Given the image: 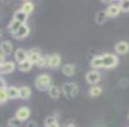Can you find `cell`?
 Wrapping results in <instances>:
<instances>
[{
    "instance_id": "cell-18",
    "label": "cell",
    "mask_w": 129,
    "mask_h": 127,
    "mask_svg": "<svg viewBox=\"0 0 129 127\" xmlns=\"http://www.w3.org/2000/svg\"><path fill=\"white\" fill-rule=\"evenodd\" d=\"M7 90H8L9 99H18V98H19V88H17V86H8Z\"/></svg>"
},
{
    "instance_id": "cell-12",
    "label": "cell",
    "mask_w": 129,
    "mask_h": 127,
    "mask_svg": "<svg viewBox=\"0 0 129 127\" xmlns=\"http://www.w3.org/2000/svg\"><path fill=\"white\" fill-rule=\"evenodd\" d=\"M61 71L65 76H73L76 74L77 69H76V65H73V64H65V65H63Z\"/></svg>"
},
{
    "instance_id": "cell-23",
    "label": "cell",
    "mask_w": 129,
    "mask_h": 127,
    "mask_svg": "<svg viewBox=\"0 0 129 127\" xmlns=\"http://www.w3.org/2000/svg\"><path fill=\"white\" fill-rule=\"evenodd\" d=\"M101 93H102V88H101V86H97V85L91 86V88H89V90H88L89 97H100V95H101Z\"/></svg>"
},
{
    "instance_id": "cell-5",
    "label": "cell",
    "mask_w": 129,
    "mask_h": 127,
    "mask_svg": "<svg viewBox=\"0 0 129 127\" xmlns=\"http://www.w3.org/2000/svg\"><path fill=\"white\" fill-rule=\"evenodd\" d=\"M120 13H121V9H120L119 3H113V4H110V5L107 7V9H106L107 18H116Z\"/></svg>"
},
{
    "instance_id": "cell-30",
    "label": "cell",
    "mask_w": 129,
    "mask_h": 127,
    "mask_svg": "<svg viewBox=\"0 0 129 127\" xmlns=\"http://www.w3.org/2000/svg\"><path fill=\"white\" fill-rule=\"evenodd\" d=\"M7 88V81L0 76V89H5Z\"/></svg>"
},
{
    "instance_id": "cell-14",
    "label": "cell",
    "mask_w": 129,
    "mask_h": 127,
    "mask_svg": "<svg viewBox=\"0 0 129 127\" xmlns=\"http://www.w3.org/2000/svg\"><path fill=\"white\" fill-rule=\"evenodd\" d=\"M61 64V57L59 53H52V55H50V67L51 69H58Z\"/></svg>"
},
{
    "instance_id": "cell-29",
    "label": "cell",
    "mask_w": 129,
    "mask_h": 127,
    "mask_svg": "<svg viewBox=\"0 0 129 127\" xmlns=\"http://www.w3.org/2000/svg\"><path fill=\"white\" fill-rule=\"evenodd\" d=\"M58 119H56V117H54V116H49V117H46V119H45V127L46 126H50V124H52V123H55Z\"/></svg>"
},
{
    "instance_id": "cell-16",
    "label": "cell",
    "mask_w": 129,
    "mask_h": 127,
    "mask_svg": "<svg viewBox=\"0 0 129 127\" xmlns=\"http://www.w3.org/2000/svg\"><path fill=\"white\" fill-rule=\"evenodd\" d=\"M31 94H32V90H31L29 86H22V88H19V98L21 99L27 100V99H29Z\"/></svg>"
},
{
    "instance_id": "cell-27",
    "label": "cell",
    "mask_w": 129,
    "mask_h": 127,
    "mask_svg": "<svg viewBox=\"0 0 129 127\" xmlns=\"http://www.w3.org/2000/svg\"><path fill=\"white\" fill-rule=\"evenodd\" d=\"M9 100V95H8V90L5 89H0V103H7Z\"/></svg>"
},
{
    "instance_id": "cell-11",
    "label": "cell",
    "mask_w": 129,
    "mask_h": 127,
    "mask_svg": "<svg viewBox=\"0 0 129 127\" xmlns=\"http://www.w3.org/2000/svg\"><path fill=\"white\" fill-rule=\"evenodd\" d=\"M115 51L118 55H125V53H128L129 51V43L125 42V41H120L115 45Z\"/></svg>"
},
{
    "instance_id": "cell-26",
    "label": "cell",
    "mask_w": 129,
    "mask_h": 127,
    "mask_svg": "<svg viewBox=\"0 0 129 127\" xmlns=\"http://www.w3.org/2000/svg\"><path fill=\"white\" fill-rule=\"evenodd\" d=\"M22 121L19 118H17V117H12L8 119V126L9 127H21L22 126Z\"/></svg>"
},
{
    "instance_id": "cell-9",
    "label": "cell",
    "mask_w": 129,
    "mask_h": 127,
    "mask_svg": "<svg viewBox=\"0 0 129 127\" xmlns=\"http://www.w3.org/2000/svg\"><path fill=\"white\" fill-rule=\"evenodd\" d=\"M14 57H15V60L18 61V64H21V62L28 60V51H26V50H23V48H18V50H15V52H14Z\"/></svg>"
},
{
    "instance_id": "cell-4",
    "label": "cell",
    "mask_w": 129,
    "mask_h": 127,
    "mask_svg": "<svg viewBox=\"0 0 129 127\" xmlns=\"http://www.w3.org/2000/svg\"><path fill=\"white\" fill-rule=\"evenodd\" d=\"M100 80H101V74L99 72V70L92 69L86 74V81L89 85H92V86H95L96 84H99Z\"/></svg>"
},
{
    "instance_id": "cell-32",
    "label": "cell",
    "mask_w": 129,
    "mask_h": 127,
    "mask_svg": "<svg viewBox=\"0 0 129 127\" xmlns=\"http://www.w3.org/2000/svg\"><path fill=\"white\" fill-rule=\"evenodd\" d=\"M27 127H39V124L36 123V122H33V121H29L27 123Z\"/></svg>"
},
{
    "instance_id": "cell-6",
    "label": "cell",
    "mask_w": 129,
    "mask_h": 127,
    "mask_svg": "<svg viewBox=\"0 0 129 127\" xmlns=\"http://www.w3.org/2000/svg\"><path fill=\"white\" fill-rule=\"evenodd\" d=\"M13 51H14V46L10 41H2V43H0V52H2V55L4 56L12 55Z\"/></svg>"
},
{
    "instance_id": "cell-8",
    "label": "cell",
    "mask_w": 129,
    "mask_h": 127,
    "mask_svg": "<svg viewBox=\"0 0 129 127\" xmlns=\"http://www.w3.org/2000/svg\"><path fill=\"white\" fill-rule=\"evenodd\" d=\"M41 57H42V53H41V51L39 48H32V50L28 51V60L32 64L37 65V62L41 60Z\"/></svg>"
},
{
    "instance_id": "cell-20",
    "label": "cell",
    "mask_w": 129,
    "mask_h": 127,
    "mask_svg": "<svg viewBox=\"0 0 129 127\" xmlns=\"http://www.w3.org/2000/svg\"><path fill=\"white\" fill-rule=\"evenodd\" d=\"M33 9H35V4H33L32 2H24V3L22 4V8H21V10H22L24 14H27V15H29V14L33 12Z\"/></svg>"
},
{
    "instance_id": "cell-10",
    "label": "cell",
    "mask_w": 129,
    "mask_h": 127,
    "mask_svg": "<svg viewBox=\"0 0 129 127\" xmlns=\"http://www.w3.org/2000/svg\"><path fill=\"white\" fill-rule=\"evenodd\" d=\"M28 34H29V28H28V26H27V24H22V27L14 33V38H17V40H23V38L27 37Z\"/></svg>"
},
{
    "instance_id": "cell-24",
    "label": "cell",
    "mask_w": 129,
    "mask_h": 127,
    "mask_svg": "<svg viewBox=\"0 0 129 127\" xmlns=\"http://www.w3.org/2000/svg\"><path fill=\"white\" fill-rule=\"evenodd\" d=\"M21 27H22V23H19V22H17V21L13 19V21L9 23V26H8V31H9L10 33L14 34V33H15L18 29H19Z\"/></svg>"
},
{
    "instance_id": "cell-33",
    "label": "cell",
    "mask_w": 129,
    "mask_h": 127,
    "mask_svg": "<svg viewBox=\"0 0 129 127\" xmlns=\"http://www.w3.org/2000/svg\"><path fill=\"white\" fill-rule=\"evenodd\" d=\"M46 127H60V123L56 121L55 123H52V124H50V126H46Z\"/></svg>"
},
{
    "instance_id": "cell-34",
    "label": "cell",
    "mask_w": 129,
    "mask_h": 127,
    "mask_svg": "<svg viewBox=\"0 0 129 127\" xmlns=\"http://www.w3.org/2000/svg\"><path fill=\"white\" fill-rule=\"evenodd\" d=\"M2 38H3V31L0 29V41H2Z\"/></svg>"
},
{
    "instance_id": "cell-2",
    "label": "cell",
    "mask_w": 129,
    "mask_h": 127,
    "mask_svg": "<svg viewBox=\"0 0 129 127\" xmlns=\"http://www.w3.org/2000/svg\"><path fill=\"white\" fill-rule=\"evenodd\" d=\"M119 64V57L114 53H104L102 55V69H114Z\"/></svg>"
},
{
    "instance_id": "cell-17",
    "label": "cell",
    "mask_w": 129,
    "mask_h": 127,
    "mask_svg": "<svg viewBox=\"0 0 129 127\" xmlns=\"http://www.w3.org/2000/svg\"><path fill=\"white\" fill-rule=\"evenodd\" d=\"M49 92V97H51L52 99H58L61 94V89L56 85H51V88L47 90Z\"/></svg>"
},
{
    "instance_id": "cell-21",
    "label": "cell",
    "mask_w": 129,
    "mask_h": 127,
    "mask_svg": "<svg viewBox=\"0 0 129 127\" xmlns=\"http://www.w3.org/2000/svg\"><path fill=\"white\" fill-rule=\"evenodd\" d=\"M91 66H92V69H95V70L101 69L102 67V55H97V56H95L93 59H92Z\"/></svg>"
},
{
    "instance_id": "cell-36",
    "label": "cell",
    "mask_w": 129,
    "mask_h": 127,
    "mask_svg": "<svg viewBox=\"0 0 129 127\" xmlns=\"http://www.w3.org/2000/svg\"><path fill=\"white\" fill-rule=\"evenodd\" d=\"M128 117H129V116H128Z\"/></svg>"
},
{
    "instance_id": "cell-31",
    "label": "cell",
    "mask_w": 129,
    "mask_h": 127,
    "mask_svg": "<svg viewBox=\"0 0 129 127\" xmlns=\"http://www.w3.org/2000/svg\"><path fill=\"white\" fill-rule=\"evenodd\" d=\"M5 64V56L4 55H2V53H0V67H2L3 65Z\"/></svg>"
},
{
    "instance_id": "cell-13",
    "label": "cell",
    "mask_w": 129,
    "mask_h": 127,
    "mask_svg": "<svg viewBox=\"0 0 129 127\" xmlns=\"http://www.w3.org/2000/svg\"><path fill=\"white\" fill-rule=\"evenodd\" d=\"M15 70V64L13 61H5V64L0 67V74H10Z\"/></svg>"
},
{
    "instance_id": "cell-7",
    "label": "cell",
    "mask_w": 129,
    "mask_h": 127,
    "mask_svg": "<svg viewBox=\"0 0 129 127\" xmlns=\"http://www.w3.org/2000/svg\"><path fill=\"white\" fill-rule=\"evenodd\" d=\"M29 116H31V111H29V108H28V107H21L19 109H17V112H15V116H14V117L19 118L22 122H24V121H27V119L29 118Z\"/></svg>"
},
{
    "instance_id": "cell-19",
    "label": "cell",
    "mask_w": 129,
    "mask_h": 127,
    "mask_svg": "<svg viewBox=\"0 0 129 127\" xmlns=\"http://www.w3.org/2000/svg\"><path fill=\"white\" fill-rule=\"evenodd\" d=\"M106 19H107L106 10H100V12H97V14H96V17H95V22H96L97 24H104Z\"/></svg>"
},
{
    "instance_id": "cell-28",
    "label": "cell",
    "mask_w": 129,
    "mask_h": 127,
    "mask_svg": "<svg viewBox=\"0 0 129 127\" xmlns=\"http://www.w3.org/2000/svg\"><path fill=\"white\" fill-rule=\"evenodd\" d=\"M119 5H120L121 12H124V13L129 12V0H121V2L119 3Z\"/></svg>"
},
{
    "instance_id": "cell-1",
    "label": "cell",
    "mask_w": 129,
    "mask_h": 127,
    "mask_svg": "<svg viewBox=\"0 0 129 127\" xmlns=\"http://www.w3.org/2000/svg\"><path fill=\"white\" fill-rule=\"evenodd\" d=\"M51 85V78L49 74H41L35 79V86L39 90H49Z\"/></svg>"
},
{
    "instance_id": "cell-15",
    "label": "cell",
    "mask_w": 129,
    "mask_h": 127,
    "mask_svg": "<svg viewBox=\"0 0 129 127\" xmlns=\"http://www.w3.org/2000/svg\"><path fill=\"white\" fill-rule=\"evenodd\" d=\"M27 18H28V15L24 14L21 9H19V10H17V12L14 13V15H13V19L17 21V22H19V23H22V24H26Z\"/></svg>"
},
{
    "instance_id": "cell-3",
    "label": "cell",
    "mask_w": 129,
    "mask_h": 127,
    "mask_svg": "<svg viewBox=\"0 0 129 127\" xmlns=\"http://www.w3.org/2000/svg\"><path fill=\"white\" fill-rule=\"evenodd\" d=\"M61 92L64 95H67L68 98H76L79 94V86L76 83H65L63 85Z\"/></svg>"
},
{
    "instance_id": "cell-22",
    "label": "cell",
    "mask_w": 129,
    "mask_h": 127,
    "mask_svg": "<svg viewBox=\"0 0 129 127\" xmlns=\"http://www.w3.org/2000/svg\"><path fill=\"white\" fill-rule=\"evenodd\" d=\"M32 62L29 61V60H26V61H23V62H21V64H18V69H19L22 72H28L31 69H32Z\"/></svg>"
},
{
    "instance_id": "cell-35",
    "label": "cell",
    "mask_w": 129,
    "mask_h": 127,
    "mask_svg": "<svg viewBox=\"0 0 129 127\" xmlns=\"http://www.w3.org/2000/svg\"><path fill=\"white\" fill-rule=\"evenodd\" d=\"M65 127H76V126H74V124H72V123H69V124H67Z\"/></svg>"
},
{
    "instance_id": "cell-25",
    "label": "cell",
    "mask_w": 129,
    "mask_h": 127,
    "mask_svg": "<svg viewBox=\"0 0 129 127\" xmlns=\"http://www.w3.org/2000/svg\"><path fill=\"white\" fill-rule=\"evenodd\" d=\"M39 67H50V55H44L41 60L37 62Z\"/></svg>"
}]
</instances>
